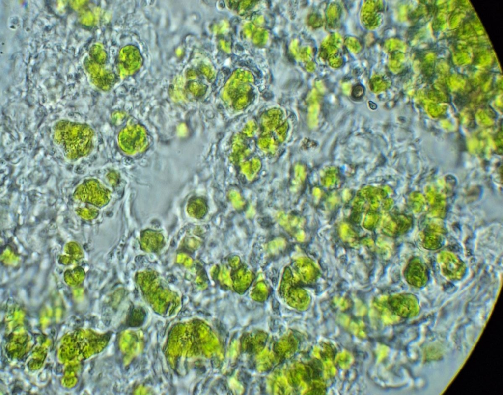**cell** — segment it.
Segmentation results:
<instances>
[{
  "mask_svg": "<svg viewBox=\"0 0 503 395\" xmlns=\"http://www.w3.org/2000/svg\"><path fill=\"white\" fill-rule=\"evenodd\" d=\"M52 131L54 142L68 160L76 161L92 152L95 132L88 124L61 119L54 124Z\"/></svg>",
  "mask_w": 503,
  "mask_h": 395,
  "instance_id": "obj_1",
  "label": "cell"
},
{
  "mask_svg": "<svg viewBox=\"0 0 503 395\" xmlns=\"http://www.w3.org/2000/svg\"><path fill=\"white\" fill-rule=\"evenodd\" d=\"M118 142L123 151L134 154L143 151L149 143L145 129L140 125H129L123 129L118 135Z\"/></svg>",
  "mask_w": 503,
  "mask_h": 395,
  "instance_id": "obj_2",
  "label": "cell"
},
{
  "mask_svg": "<svg viewBox=\"0 0 503 395\" xmlns=\"http://www.w3.org/2000/svg\"><path fill=\"white\" fill-rule=\"evenodd\" d=\"M110 192L102 184L95 178L84 180L76 188L74 197L80 200L98 205L107 202Z\"/></svg>",
  "mask_w": 503,
  "mask_h": 395,
  "instance_id": "obj_3",
  "label": "cell"
},
{
  "mask_svg": "<svg viewBox=\"0 0 503 395\" xmlns=\"http://www.w3.org/2000/svg\"><path fill=\"white\" fill-rule=\"evenodd\" d=\"M438 263L444 276L451 280L461 279L465 272L464 263L449 252H442L438 256Z\"/></svg>",
  "mask_w": 503,
  "mask_h": 395,
  "instance_id": "obj_4",
  "label": "cell"
},
{
  "mask_svg": "<svg viewBox=\"0 0 503 395\" xmlns=\"http://www.w3.org/2000/svg\"><path fill=\"white\" fill-rule=\"evenodd\" d=\"M391 305L393 311L403 318L414 317L419 311L418 300L411 294L395 296L391 299Z\"/></svg>",
  "mask_w": 503,
  "mask_h": 395,
  "instance_id": "obj_5",
  "label": "cell"
},
{
  "mask_svg": "<svg viewBox=\"0 0 503 395\" xmlns=\"http://www.w3.org/2000/svg\"><path fill=\"white\" fill-rule=\"evenodd\" d=\"M119 61L124 72L131 74L140 68L142 63V58L137 48L129 45L122 49L119 55Z\"/></svg>",
  "mask_w": 503,
  "mask_h": 395,
  "instance_id": "obj_6",
  "label": "cell"
},
{
  "mask_svg": "<svg viewBox=\"0 0 503 395\" xmlns=\"http://www.w3.org/2000/svg\"><path fill=\"white\" fill-rule=\"evenodd\" d=\"M406 277L411 285L418 288L425 285L428 280V273L420 259L415 258L410 261L406 269Z\"/></svg>",
  "mask_w": 503,
  "mask_h": 395,
  "instance_id": "obj_7",
  "label": "cell"
},
{
  "mask_svg": "<svg viewBox=\"0 0 503 395\" xmlns=\"http://www.w3.org/2000/svg\"><path fill=\"white\" fill-rule=\"evenodd\" d=\"M282 118L281 114L277 111L269 112L264 116L261 119L264 134L268 133L270 132L275 131L284 123Z\"/></svg>",
  "mask_w": 503,
  "mask_h": 395,
  "instance_id": "obj_8",
  "label": "cell"
},
{
  "mask_svg": "<svg viewBox=\"0 0 503 395\" xmlns=\"http://www.w3.org/2000/svg\"><path fill=\"white\" fill-rule=\"evenodd\" d=\"M261 163L259 159L252 158L249 160L241 162L240 169L242 173L249 180L254 178L260 170Z\"/></svg>",
  "mask_w": 503,
  "mask_h": 395,
  "instance_id": "obj_9",
  "label": "cell"
},
{
  "mask_svg": "<svg viewBox=\"0 0 503 395\" xmlns=\"http://www.w3.org/2000/svg\"><path fill=\"white\" fill-rule=\"evenodd\" d=\"M442 237L436 233H430L425 236L423 240L424 246L428 249H437L442 244Z\"/></svg>",
  "mask_w": 503,
  "mask_h": 395,
  "instance_id": "obj_10",
  "label": "cell"
},
{
  "mask_svg": "<svg viewBox=\"0 0 503 395\" xmlns=\"http://www.w3.org/2000/svg\"><path fill=\"white\" fill-rule=\"evenodd\" d=\"M258 144L266 152L273 153L276 150V142L269 134H263L259 139Z\"/></svg>",
  "mask_w": 503,
  "mask_h": 395,
  "instance_id": "obj_11",
  "label": "cell"
},
{
  "mask_svg": "<svg viewBox=\"0 0 503 395\" xmlns=\"http://www.w3.org/2000/svg\"><path fill=\"white\" fill-rule=\"evenodd\" d=\"M256 124L252 121L248 122L243 129V133L247 136H252L256 130Z\"/></svg>",
  "mask_w": 503,
  "mask_h": 395,
  "instance_id": "obj_12",
  "label": "cell"
},
{
  "mask_svg": "<svg viewBox=\"0 0 503 395\" xmlns=\"http://www.w3.org/2000/svg\"><path fill=\"white\" fill-rule=\"evenodd\" d=\"M109 182L112 185H116L119 182V175L115 171H111L107 175Z\"/></svg>",
  "mask_w": 503,
  "mask_h": 395,
  "instance_id": "obj_13",
  "label": "cell"
}]
</instances>
